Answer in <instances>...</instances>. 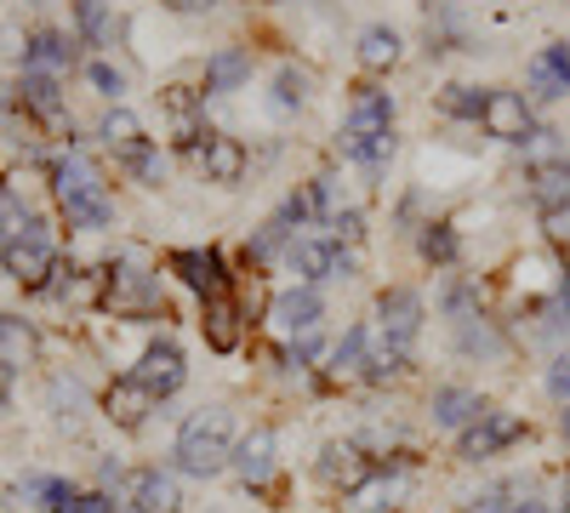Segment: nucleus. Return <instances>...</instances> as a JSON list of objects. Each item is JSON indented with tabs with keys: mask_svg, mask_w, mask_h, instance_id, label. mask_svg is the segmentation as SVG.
I'll list each match as a JSON object with an SVG mask.
<instances>
[{
	"mask_svg": "<svg viewBox=\"0 0 570 513\" xmlns=\"http://www.w3.org/2000/svg\"><path fill=\"white\" fill-rule=\"evenodd\" d=\"M325 240H337V246H360V240H365V211H360V206H343L337 217L325 223Z\"/></svg>",
	"mask_w": 570,
	"mask_h": 513,
	"instance_id": "58836bf2",
	"label": "nucleus"
},
{
	"mask_svg": "<svg viewBox=\"0 0 570 513\" xmlns=\"http://www.w3.org/2000/svg\"><path fill=\"white\" fill-rule=\"evenodd\" d=\"M548 160H570V155H564V131L537 126V131H531V144H525V166H548Z\"/></svg>",
	"mask_w": 570,
	"mask_h": 513,
	"instance_id": "ea45409f",
	"label": "nucleus"
},
{
	"mask_svg": "<svg viewBox=\"0 0 570 513\" xmlns=\"http://www.w3.org/2000/svg\"><path fill=\"white\" fill-rule=\"evenodd\" d=\"M360 63H365L371 75L394 69V63H400V34H394L389 23H371V29L360 34Z\"/></svg>",
	"mask_w": 570,
	"mask_h": 513,
	"instance_id": "473e14b6",
	"label": "nucleus"
},
{
	"mask_svg": "<svg viewBox=\"0 0 570 513\" xmlns=\"http://www.w3.org/2000/svg\"><path fill=\"white\" fill-rule=\"evenodd\" d=\"M263 319L274 325V337H279V343L314 337L320 325H325V292H320V286H303V279H297V286H285V292L268 297Z\"/></svg>",
	"mask_w": 570,
	"mask_h": 513,
	"instance_id": "423d86ee",
	"label": "nucleus"
},
{
	"mask_svg": "<svg viewBox=\"0 0 570 513\" xmlns=\"http://www.w3.org/2000/svg\"><path fill=\"white\" fill-rule=\"evenodd\" d=\"M542 394H548L559 411L570 405V343L548 354V365H542Z\"/></svg>",
	"mask_w": 570,
	"mask_h": 513,
	"instance_id": "4c0bfd02",
	"label": "nucleus"
},
{
	"mask_svg": "<svg viewBox=\"0 0 570 513\" xmlns=\"http://www.w3.org/2000/svg\"><path fill=\"white\" fill-rule=\"evenodd\" d=\"M12 496H29L40 513H75L80 507V485L63 480V474H29Z\"/></svg>",
	"mask_w": 570,
	"mask_h": 513,
	"instance_id": "bb28decb",
	"label": "nucleus"
},
{
	"mask_svg": "<svg viewBox=\"0 0 570 513\" xmlns=\"http://www.w3.org/2000/svg\"><path fill=\"white\" fill-rule=\"evenodd\" d=\"M411 240H416V257L434 268V274H445V268L462 263V235H456V223H451V217H428Z\"/></svg>",
	"mask_w": 570,
	"mask_h": 513,
	"instance_id": "5701e85b",
	"label": "nucleus"
},
{
	"mask_svg": "<svg viewBox=\"0 0 570 513\" xmlns=\"http://www.w3.org/2000/svg\"><path fill=\"white\" fill-rule=\"evenodd\" d=\"M171 7H177V12H212L217 0H171Z\"/></svg>",
	"mask_w": 570,
	"mask_h": 513,
	"instance_id": "49530a36",
	"label": "nucleus"
},
{
	"mask_svg": "<svg viewBox=\"0 0 570 513\" xmlns=\"http://www.w3.org/2000/svg\"><path fill=\"white\" fill-rule=\"evenodd\" d=\"M542 235H548L553 246H570V206H559V211L542 217Z\"/></svg>",
	"mask_w": 570,
	"mask_h": 513,
	"instance_id": "c03bdc74",
	"label": "nucleus"
},
{
	"mask_svg": "<svg viewBox=\"0 0 570 513\" xmlns=\"http://www.w3.org/2000/svg\"><path fill=\"white\" fill-rule=\"evenodd\" d=\"M98 137H104L109 155H115V149H126V144H137V137H142V120H137L126 103H115V109L98 120Z\"/></svg>",
	"mask_w": 570,
	"mask_h": 513,
	"instance_id": "f704fd0d",
	"label": "nucleus"
},
{
	"mask_svg": "<svg viewBox=\"0 0 570 513\" xmlns=\"http://www.w3.org/2000/svg\"><path fill=\"white\" fill-rule=\"evenodd\" d=\"M52 195H58V211L69 217V228H80V235H109L115 228V195H109V177L98 160L69 149L52 166Z\"/></svg>",
	"mask_w": 570,
	"mask_h": 513,
	"instance_id": "f03ea898",
	"label": "nucleus"
},
{
	"mask_svg": "<svg viewBox=\"0 0 570 513\" xmlns=\"http://www.w3.org/2000/svg\"><path fill=\"white\" fill-rule=\"evenodd\" d=\"M411 365H416V348H400V343H389V337H376L371 354H365L360 383H365V388H394V383L411 377Z\"/></svg>",
	"mask_w": 570,
	"mask_h": 513,
	"instance_id": "b1692460",
	"label": "nucleus"
},
{
	"mask_svg": "<svg viewBox=\"0 0 570 513\" xmlns=\"http://www.w3.org/2000/svg\"><path fill=\"white\" fill-rule=\"evenodd\" d=\"M0 52H12V34L7 29H0Z\"/></svg>",
	"mask_w": 570,
	"mask_h": 513,
	"instance_id": "3c124183",
	"label": "nucleus"
},
{
	"mask_svg": "<svg viewBox=\"0 0 570 513\" xmlns=\"http://www.w3.org/2000/svg\"><path fill=\"white\" fill-rule=\"evenodd\" d=\"M559 303H564V314H570V268H564V279H559Z\"/></svg>",
	"mask_w": 570,
	"mask_h": 513,
	"instance_id": "09e8293b",
	"label": "nucleus"
},
{
	"mask_svg": "<svg viewBox=\"0 0 570 513\" xmlns=\"http://www.w3.org/2000/svg\"><path fill=\"white\" fill-rule=\"evenodd\" d=\"M69 63H75L69 34H58V29H35V34L23 40V69H46V75H58V69H69Z\"/></svg>",
	"mask_w": 570,
	"mask_h": 513,
	"instance_id": "2f4dec72",
	"label": "nucleus"
},
{
	"mask_svg": "<svg viewBox=\"0 0 570 513\" xmlns=\"http://www.w3.org/2000/svg\"><path fill=\"white\" fill-rule=\"evenodd\" d=\"M285 268H292L303 286H325V279H354L360 274V251L325 240V235H297L292 251H285Z\"/></svg>",
	"mask_w": 570,
	"mask_h": 513,
	"instance_id": "20e7f679",
	"label": "nucleus"
},
{
	"mask_svg": "<svg viewBox=\"0 0 570 513\" xmlns=\"http://www.w3.org/2000/svg\"><path fill=\"white\" fill-rule=\"evenodd\" d=\"M86 80H91V86H98V91H104V98H115V103L126 98V75H120V69H115L109 58H91V63H86Z\"/></svg>",
	"mask_w": 570,
	"mask_h": 513,
	"instance_id": "79ce46f5",
	"label": "nucleus"
},
{
	"mask_svg": "<svg viewBox=\"0 0 570 513\" xmlns=\"http://www.w3.org/2000/svg\"><path fill=\"white\" fill-rule=\"evenodd\" d=\"M371 468H376V456L360 445V440H325L320 445V456H314V480L325 485V491H360L365 480H371Z\"/></svg>",
	"mask_w": 570,
	"mask_h": 513,
	"instance_id": "9b49d317",
	"label": "nucleus"
},
{
	"mask_svg": "<svg viewBox=\"0 0 570 513\" xmlns=\"http://www.w3.org/2000/svg\"><path fill=\"white\" fill-rule=\"evenodd\" d=\"M292 240H297V228L285 223L279 211H274V217H263V223L252 228V240H246V263H257V268H268V263H285Z\"/></svg>",
	"mask_w": 570,
	"mask_h": 513,
	"instance_id": "c756f323",
	"label": "nucleus"
},
{
	"mask_svg": "<svg viewBox=\"0 0 570 513\" xmlns=\"http://www.w3.org/2000/svg\"><path fill=\"white\" fill-rule=\"evenodd\" d=\"M234 445H240V434H234V411L228 405L188 411L177 440H171V474H183V480H217V474H228Z\"/></svg>",
	"mask_w": 570,
	"mask_h": 513,
	"instance_id": "f257e3e1",
	"label": "nucleus"
},
{
	"mask_svg": "<svg viewBox=\"0 0 570 513\" xmlns=\"http://www.w3.org/2000/svg\"><path fill=\"white\" fill-rule=\"evenodd\" d=\"M58 251L52 240H35V235H12V240H0V274L18 279L23 292H46L52 286V274H58Z\"/></svg>",
	"mask_w": 570,
	"mask_h": 513,
	"instance_id": "9d476101",
	"label": "nucleus"
},
{
	"mask_svg": "<svg viewBox=\"0 0 570 513\" xmlns=\"http://www.w3.org/2000/svg\"><path fill=\"white\" fill-rule=\"evenodd\" d=\"M120 502L137 507V513H177L183 491H177V474H171V468H131Z\"/></svg>",
	"mask_w": 570,
	"mask_h": 513,
	"instance_id": "f3484780",
	"label": "nucleus"
},
{
	"mask_svg": "<svg viewBox=\"0 0 570 513\" xmlns=\"http://www.w3.org/2000/svg\"><path fill=\"white\" fill-rule=\"evenodd\" d=\"M376 337H389L400 348H416L422 325H428V297L416 286H383L376 292Z\"/></svg>",
	"mask_w": 570,
	"mask_h": 513,
	"instance_id": "6e6552de",
	"label": "nucleus"
},
{
	"mask_svg": "<svg viewBox=\"0 0 570 513\" xmlns=\"http://www.w3.org/2000/svg\"><path fill=\"white\" fill-rule=\"evenodd\" d=\"M531 434V423L519 411H502V405H491L473 428H462L456 434V462H468V468H485V462H497V456H508L519 440Z\"/></svg>",
	"mask_w": 570,
	"mask_h": 513,
	"instance_id": "7ed1b4c3",
	"label": "nucleus"
},
{
	"mask_svg": "<svg viewBox=\"0 0 570 513\" xmlns=\"http://www.w3.org/2000/svg\"><path fill=\"white\" fill-rule=\"evenodd\" d=\"M75 513H120V496L109 491H80V507Z\"/></svg>",
	"mask_w": 570,
	"mask_h": 513,
	"instance_id": "a18cd8bd",
	"label": "nucleus"
},
{
	"mask_svg": "<svg viewBox=\"0 0 570 513\" xmlns=\"http://www.w3.org/2000/svg\"><path fill=\"white\" fill-rule=\"evenodd\" d=\"M246 325H252V314L240 308V297H234V292H223V297H206V303H200V337H206V348H212V354H240Z\"/></svg>",
	"mask_w": 570,
	"mask_h": 513,
	"instance_id": "2eb2a0df",
	"label": "nucleus"
},
{
	"mask_svg": "<svg viewBox=\"0 0 570 513\" xmlns=\"http://www.w3.org/2000/svg\"><path fill=\"white\" fill-rule=\"evenodd\" d=\"M115 166H120V171H126L131 182H142V189H160V182H166V171H171L155 137H137V144L115 149Z\"/></svg>",
	"mask_w": 570,
	"mask_h": 513,
	"instance_id": "a878e982",
	"label": "nucleus"
},
{
	"mask_svg": "<svg viewBox=\"0 0 570 513\" xmlns=\"http://www.w3.org/2000/svg\"><path fill=\"white\" fill-rule=\"evenodd\" d=\"M252 80V52L246 46H223V52L206 58V91L212 98H228V91H240Z\"/></svg>",
	"mask_w": 570,
	"mask_h": 513,
	"instance_id": "cd10ccee",
	"label": "nucleus"
},
{
	"mask_svg": "<svg viewBox=\"0 0 570 513\" xmlns=\"http://www.w3.org/2000/svg\"><path fill=\"white\" fill-rule=\"evenodd\" d=\"M451 343L462 359H480V365H502L513 354V337L502 332V319L480 314V319H468V325H451Z\"/></svg>",
	"mask_w": 570,
	"mask_h": 513,
	"instance_id": "a211bd4d",
	"label": "nucleus"
},
{
	"mask_svg": "<svg viewBox=\"0 0 570 513\" xmlns=\"http://www.w3.org/2000/svg\"><path fill=\"white\" fill-rule=\"evenodd\" d=\"M46 394H52V411H58V423H75L80 416V405H86V394L69 383V377H52L46 383Z\"/></svg>",
	"mask_w": 570,
	"mask_h": 513,
	"instance_id": "a19ab883",
	"label": "nucleus"
},
{
	"mask_svg": "<svg viewBox=\"0 0 570 513\" xmlns=\"http://www.w3.org/2000/svg\"><path fill=\"white\" fill-rule=\"evenodd\" d=\"M131 377H137L142 388H149L155 399L183 394V383H188V354H183V343H177V337H149V343L137 348Z\"/></svg>",
	"mask_w": 570,
	"mask_h": 513,
	"instance_id": "1a4fd4ad",
	"label": "nucleus"
},
{
	"mask_svg": "<svg viewBox=\"0 0 570 513\" xmlns=\"http://www.w3.org/2000/svg\"><path fill=\"white\" fill-rule=\"evenodd\" d=\"M268 103H274V115H297V109L308 103V75H303V69H279Z\"/></svg>",
	"mask_w": 570,
	"mask_h": 513,
	"instance_id": "e433bc0d",
	"label": "nucleus"
},
{
	"mask_svg": "<svg viewBox=\"0 0 570 513\" xmlns=\"http://www.w3.org/2000/svg\"><path fill=\"white\" fill-rule=\"evenodd\" d=\"M525 200L537 217L570 206V160H548V166H525Z\"/></svg>",
	"mask_w": 570,
	"mask_h": 513,
	"instance_id": "412c9836",
	"label": "nucleus"
},
{
	"mask_svg": "<svg viewBox=\"0 0 570 513\" xmlns=\"http://www.w3.org/2000/svg\"><path fill=\"white\" fill-rule=\"evenodd\" d=\"M485 411H491V399L480 388H468V383H434V388H428V423H434L440 434L473 428Z\"/></svg>",
	"mask_w": 570,
	"mask_h": 513,
	"instance_id": "ddd939ff",
	"label": "nucleus"
},
{
	"mask_svg": "<svg viewBox=\"0 0 570 513\" xmlns=\"http://www.w3.org/2000/svg\"><path fill=\"white\" fill-rule=\"evenodd\" d=\"M553 502H559V513H570V468H564V480H559V496H553Z\"/></svg>",
	"mask_w": 570,
	"mask_h": 513,
	"instance_id": "de8ad7c7",
	"label": "nucleus"
},
{
	"mask_svg": "<svg viewBox=\"0 0 570 513\" xmlns=\"http://www.w3.org/2000/svg\"><path fill=\"white\" fill-rule=\"evenodd\" d=\"M485 103H491V91H480V86H445V91H440V109H445L451 120H480Z\"/></svg>",
	"mask_w": 570,
	"mask_h": 513,
	"instance_id": "c9c22d12",
	"label": "nucleus"
},
{
	"mask_svg": "<svg viewBox=\"0 0 570 513\" xmlns=\"http://www.w3.org/2000/svg\"><path fill=\"white\" fill-rule=\"evenodd\" d=\"M75 29H80L86 46H109L115 40V18H109L104 0H75Z\"/></svg>",
	"mask_w": 570,
	"mask_h": 513,
	"instance_id": "72a5a7b5",
	"label": "nucleus"
},
{
	"mask_svg": "<svg viewBox=\"0 0 570 513\" xmlns=\"http://www.w3.org/2000/svg\"><path fill=\"white\" fill-rule=\"evenodd\" d=\"M531 91H537V98H564V91H570V46H542V52L531 58Z\"/></svg>",
	"mask_w": 570,
	"mask_h": 513,
	"instance_id": "c85d7f7f",
	"label": "nucleus"
},
{
	"mask_svg": "<svg viewBox=\"0 0 570 513\" xmlns=\"http://www.w3.org/2000/svg\"><path fill=\"white\" fill-rule=\"evenodd\" d=\"M166 274L177 279V286H188L200 303L206 297H223V292H234V274H228V257L217 251V246H177V251H166Z\"/></svg>",
	"mask_w": 570,
	"mask_h": 513,
	"instance_id": "0eeeda50",
	"label": "nucleus"
},
{
	"mask_svg": "<svg viewBox=\"0 0 570 513\" xmlns=\"http://www.w3.org/2000/svg\"><path fill=\"white\" fill-rule=\"evenodd\" d=\"M480 126H485V137H497V144L525 149V144H531V131H537V115H531V103H525V91H502V86H491V103H485Z\"/></svg>",
	"mask_w": 570,
	"mask_h": 513,
	"instance_id": "4468645a",
	"label": "nucleus"
},
{
	"mask_svg": "<svg viewBox=\"0 0 570 513\" xmlns=\"http://www.w3.org/2000/svg\"><path fill=\"white\" fill-rule=\"evenodd\" d=\"M104 303L131 319H166V274L160 268H109Z\"/></svg>",
	"mask_w": 570,
	"mask_h": 513,
	"instance_id": "39448f33",
	"label": "nucleus"
},
{
	"mask_svg": "<svg viewBox=\"0 0 570 513\" xmlns=\"http://www.w3.org/2000/svg\"><path fill=\"white\" fill-rule=\"evenodd\" d=\"M440 319L445 325H468V319H480L485 314V292H480V279H468V274H445V286L434 297Z\"/></svg>",
	"mask_w": 570,
	"mask_h": 513,
	"instance_id": "393cba45",
	"label": "nucleus"
},
{
	"mask_svg": "<svg viewBox=\"0 0 570 513\" xmlns=\"http://www.w3.org/2000/svg\"><path fill=\"white\" fill-rule=\"evenodd\" d=\"M155 411H160V399H155L149 388H142V383L131 377V371H126V377H115V383L104 388V416H109L115 428H142Z\"/></svg>",
	"mask_w": 570,
	"mask_h": 513,
	"instance_id": "6ab92c4d",
	"label": "nucleus"
},
{
	"mask_svg": "<svg viewBox=\"0 0 570 513\" xmlns=\"http://www.w3.org/2000/svg\"><path fill=\"white\" fill-rule=\"evenodd\" d=\"M559 434H564V445H570V405L559 411Z\"/></svg>",
	"mask_w": 570,
	"mask_h": 513,
	"instance_id": "8fccbe9b",
	"label": "nucleus"
},
{
	"mask_svg": "<svg viewBox=\"0 0 570 513\" xmlns=\"http://www.w3.org/2000/svg\"><path fill=\"white\" fill-rule=\"evenodd\" d=\"M228 474L240 480L246 491L274 485V474H279V434L268 423H257L252 434H240V445H234V456H228Z\"/></svg>",
	"mask_w": 570,
	"mask_h": 513,
	"instance_id": "f8f14e48",
	"label": "nucleus"
},
{
	"mask_svg": "<svg viewBox=\"0 0 570 513\" xmlns=\"http://www.w3.org/2000/svg\"><path fill=\"white\" fill-rule=\"evenodd\" d=\"M18 98H23V109H29V115H40V120H63V86H58V75H46V69H23Z\"/></svg>",
	"mask_w": 570,
	"mask_h": 513,
	"instance_id": "7c9ffc66",
	"label": "nucleus"
},
{
	"mask_svg": "<svg viewBox=\"0 0 570 513\" xmlns=\"http://www.w3.org/2000/svg\"><path fill=\"white\" fill-rule=\"evenodd\" d=\"M371 343H376V325L371 319H354L348 332L331 343V354H325V365H320V377H331V383H343V377H360L365 371V354H371Z\"/></svg>",
	"mask_w": 570,
	"mask_h": 513,
	"instance_id": "aec40b11",
	"label": "nucleus"
},
{
	"mask_svg": "<svg viewBox=\"0 0 570 513\" xmlns=\"http://www.w3.org/2000/svg\"><path fill=\"white\" fill-rule=\"evenodd\" d=\"M252 171V155L240 137H228V131H206V144H200V177L217 182V189H240Z\"/></svg>",
	"mask_w": 570,
	"mask_h": 513,
	"instance_id": "dca6fc26",
	"label": "nucleus"
},
{
	"mask_svg": "<svg viewBox=\"0 0 570 513\" xmlns=\"http://www.w3.org/2000/svg\"><path fill=\"white\" fill-rule=\"evenodd\" d=\"M462 513H513V502H508V485H485L480 496H468V507Z\"/></svg>",
	"mask_w": 570,
	"mask_h": 513,
	"instance_id": "37998d69",
	"label": "nucleus"
},
{
	"mask_svg": "<svg viewBox=\"0 0 570 513\" xmlns=\"http://www.w3.org/2000/svg\"><path fill=\"white\" fill-rule=\"evenodd\" d=\"M40 365V332H35V319L23 314H0V371H29Z\"/></svg>",
	"mask_w": 570,
	"mask_h": 513,
	"instance_id": "4be33fe9",
	"label": "nucleus"
}]
</instances>
